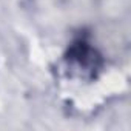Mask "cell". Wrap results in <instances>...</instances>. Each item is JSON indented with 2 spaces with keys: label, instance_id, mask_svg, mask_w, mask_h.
<instances>
[{
  "label": "cell",
  "instance_id": "cell-1",
  "mask_svg": "<svg viewBox=\"0 0 131 131\" xmlns=\"http://www.w3.org/2000/svg\"><path fill=\"white\" fill-rule=\"evenodd\" d=\"M65 60L68 62V65H71L73 68L79 70L80 73L91 74V76L102 65V59L97 54V51L83 39L76 40L70 45Z\"/></svg>",
  "mask_w": 131,
  "mask_h": 131
}]
</instances>
